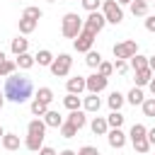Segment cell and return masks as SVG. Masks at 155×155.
Listing matches in <instances>:
<instances>
[{
	"label": "cell",
	"mask_w": 155,
	"mask_h": 155,
	"mask_svg": "<svg viewBox=\"0 0 155 155\" xmlns=\"http://www.w3.org/2000/svg\"><path fill=\"white\" fill-rule=\"evenodd\" d=\"M61 155H78V153H73V150H63Z\"/></svg>",
	"instance_id": "obj_50"
},
{
	"label": "cell",
	"mask_w": 155,
	"mask_h": 155,
	"mask_svg": "<svg viewBox=\"0 0 155 155\" xmlns=\"http://www.w3.org/2000/svg\"><path fill=\"white\" fill-rule=\"evenodd\" d=\"M34 61H36L39 65H48V68H51V63H53V53L46 51V48H41V51L34 56Z\"/></svg>",
	"instance_id": "obj_19"
},
{
	"label": "cell",
	"mask_w": 155,
	"mask_h": 155,
	"mask_svg": "<svg viewBox=\"0 0 155 155\" xmlns=\"http://www.w3.org/2000/svg\"><path fill=\"white\" fill-rule=\"evenodd\" d=\"M82 17L80 15H75V12H68L65 17H63V27H61V31H63V36L65 39H78V34L82 31Z\"/></svg>",
	"instance_id": "obj_2"
},
{
	"label": "cell",
	"mask_w": 155,
	"mask_h": 155,
	"mask_svg": "<svg viewBox=\"0 0 155 155\" xmlns=\"http://www.w3.org/2000/svg\"><path fill=\"white\" fill-rule=\"evenodd\" d=\"M15 68H17V61H5V63L0 65V75H2V78H10V75L15 73Z\"/></svg>",
	"instance_id": "obj_33"
},
{
	"label": "cell",
	"mask_w": 155,
	"mask_h": 155,
	"mask_svg": "<svg viewBox=\"0 0 155 155\" xmlns=\"http://www.w3.org/2000/svg\"><path fill=\"white\" fill-rule=\"evenodd\" d=\"M148 140H150V145H155V128L148 131Z\"/></svg>",
	"instance_id": "obj_44"
},
{
	"label": "cell",
	"mask_w": 155,
	"mask_h": 155,
	"mask_svg": "<svg viewBox=\"0 0 155 155\" xmlns=\"http://www.w3.org/2000/svg\"><path fill=\"white\" fill-rule=\"evenodd\" d=\"M114 70H116V73H121V75H124V73H126V70H128V65H126V61H116V63H114Z\"/></svg>",
	"instance_id": "obj_41"
},
{
	"label": "cell",
	"mask_w": 155,
	"mask_h": 155,
	"mask_svg": "<svg viewBox=\"0 0 155 155\" xmlns=\"http://www.w3.org/2000/svg\"><path fill=\"white\" fill-rule=\"evenodd\" d=\"M78 155H99V150H97L94 145H85V148L78 150Z\"/></svg>",
	"instance_id": "obj_40"
},
{
	"label": "cell",
	"mask_w": 155,
	"mask_h": 155,
	"mask_svg": "<svg viewBox=\"0 0 155 155\" xmlns=\"http://www.w3.org/2000/svg\"><path fill=\"white\" fill-rule=\"evenodd\" d=\"M2 104H5V92H0V109H2Z\"/></svg>",
	"instance_id": "obj_47"
},
{
	"label": "cell",
	"mask_w": 155,
	"mask_h": 155,
	"mask_svg": "<svg viewBox=\"0 0 155 155\" xmlns=\"http://www.w3.org/2000/svg\"><path fill=\"white\" fill-rule=\"evenodd\" d=\"M131 12H133L136 17H143V15L148 12V2H143V0H133V2H131Z\"/></svg>",
	"instance_id": "obj_25"
},
{
	"label": "cell",
	"mask_w": 155,
	"mask_h": 155,
	"mask_svg": "<svg viewBox=\"0 0 155 155\" xmlns=\"http://www.w3.org/2000/svg\"><path fill=\"white\" fill-rule=\"evenodd\" d=\"M92 44H94V34H90V31H80L78 34V39H75V51H80V53H87V51H92Z\"/></svg>",
	"instance_id": "obj_7"
},
{
	"label": "cell",
	"mask_w": 155,
	"mask_h": 155,
	"mask_svg": "<svg viewBox=\"0 0 155 155\" xmlns=\"http://www.w3.org/2000/svg\"><path fill=\"white\" fill-rule=\"evenodd\" d=\"M36 99H41L44 104H51V102H53V90H51V87H39Z\"/></svg>",
	"instance_id": "obj_27"
},
{
	"label": "cell",
	"mask_w": 155,
	"mask_h": 155,
	"mask_svg": "<svg viewBox=\"0 0 155 155\" xmlns=\"http://www.w3.org/2000/svg\"><path fill=\"white\" fill-rule=\"evenodd\" d=\"M70 65H73V58H70L68 53H61L58 58H53V63H51V73H53L56 78H65V75L70 73Z\"/></svg>",
	"instance_id": "obj_5"
},
{
	"label": "cell",
	"mask_w": 155,
	"mask_h": 155,
	"mask_svg": "<svg viewBox=\"0 0 155 155\" xmlns=\"http://www.w3.org/2000/svg\"><path fill=\"white\" fill-rule=\"evenodd\" d=\"M41 15H44V12H41L39 7H27L22 17H27V19H36V22H39V19H41Z\"/></svg>",
	"instance_id": "obj_36"
},
{
	"label": "cell",
	"mask_w": 155,
	"mask_h": 155,
	"mask_svg": "<svg viewBox=\"0 0 155 155\" xmlns=\"http://www.w3.org/2000/svg\"><path fill=\"white\" fill-rule=\"evenodd\" d=\"M153 2H155V0H153Z\"/></svg>",
	"instance_id": "obj_54"
},
{
	"label": "cell",
	"mask_w": 155,
	"mask_h": 155,
	"mask_svg": "<svg viewBox=\"0 0 155 155\" xmlns=\"http://www.w3.org/2000/svg\"><path fill=\"white\" fill-rule=\"evenodd\" d=\"M44 138H46V136H29V133H27L24 145H27L31 153H36V150H41V148H44Z\"/></svg>",
	"instance_id": "obj_14"
},
{
	"label": "cell",
	"mask_w": 155,
	"mask_h": 155,
	"mask_svg": "<svg viewBox=\"0 0 155 155\" xmlns=\"http://www.w3.org/2000/svg\"><path fill=\"white\" fill-rule=\"evenodd\" d=\"M75 133H78V128H75L73 124L63 121V126H61V136H63V138H75Z\"/></svg>",
	"instance_id": "obj_34"
},
{
	"label": "cell",
	"mask_w": 155,
	"mask_h": 155,
	"mask_svg": "<svg viewBox=\"0 0 155 155\" xmlns=\"http://www.w3.org/2000/svg\"><path fill=\"white\" fill-rule=\"evenodd\" d=\"M102 15H104V19L111 22V24H119V22L124 19V10H121V5H119L116 0H104Z\"/></svg>",
	"instance_id": "obj_3"
},
{
	"label": "cell",
	"mask_w": 155,
	"mask_h": 155,
	"mask_svg": "<svg viewBox=\"0 0 155 155\" xmlns=\"http://www.w3.org/2000/svg\"><path fill=\"white\" fill-rule=\"evenodd\" d=\"M5 97L10 99V102H17V104H22V102H27L29 97H31V92H34V85H31V80L29 78H22V75H10L7 80H5Z\"/></svg>",
	"instance_id": "obj_1"
},
{
	"label": "cell",
	"mask_w": 155,
	"mask_h": 155,
	"mask_svg": "<svg viewBox=\"0 0 155 155\" xmlns=\"http://www.w3.org/2000/svg\"><path fill=\"white\" fill-rule=\"evenodd\" d=\"M111 73H114V63H107V61H102V63H99V75L109 78Z\"/></svg>",
	"instance_id": "obj_38"
},
{
	"label": "cell",
	"mask_w": 155,
	"mask_h": 155,
	"mask_svg": "<svg viewBox=\"0 0 155 155\" xmlns=\"http://www.w3.org/2000/svg\"><path fill=\"white\" fill-rule=\"evenodd\" d=\"M128 136H131V140H133V143H136V140H143V138H148V128H145L143 124H133Z\"/></svg>",
	"instance_id": "obj_16"
},
{
	"label": "cell",
	"mask_w": 155,
	"mask_h": 155,
	"mask_svg": "<svg viewBox=\"0 0 155 155\" xmlns=\"http://www.w3.org/2000/svg\"><path fill=\"white\" fill-rule=\"evenodd\" d=\"M65 87H68V94H80L82 90H87V80L78 75V78H70L65 82Z\"/></svg>",
	"instance_id": "obj_10"
},
{
	"label": "cell",
	"mask_w": 155,
	"mask_h": 155,
	"mask_svg": "<svg viewBox=\"0 0 155 155\" xmlns=\"http://www.w3.org/2000/svg\"><path fill=\"white\" fill-rule=\"evenodd\" d=\"M136 53H138V44H136L133 39H128V41H121V44H116V46H114V58H116V61L133 58Z\"/></svg>",
	"instance_id": "obj_4"
},
{
	"label": "cell",
	"mask_w": 155,
	"mask_h": 155,
	"mask_svg": "<svg viewBox=\"0 0 155 155\" xmlns=\"http://www.w3.org/2000/svg\"><path fill=\"white\" fill-rule=\"evenodd\" d=\"M85 109L87 111H99V107H102V102H99V97L97 94H90V97H85Z\"/></svg>",
	"instance_id": "obj_24"
},
{
	"label": "cell",
	"mask_w": 155,
	"mask_h": 155,
	"mask_svg": "<svg viewBox=\"0 0 155 155\" xmlns=\"http://www.w3.org/2000/svg\"><path fill=\"white\" fill-rule=\"evenodd\" d=\"M44 124H46V126H51V128H61V126H63V116H61L58 111L48 109V111H46V116H44Z\"/></svg>",
	"instance_id": "obj_11"
},
{
	"label": "cell",
	"mask_w": 155,
	"mask_h": 155,
	"mask_svg": "<svg viewBox=\"0 0 155 155\" xmlns=\"http://www.w3.org/2000/svg\"><path fill=\"white\" fill-rule=\"evenodd\" d=\"M46 111H48V104H44L41 99H34L31 102V114L34 116H46Z\"/></svg>",
	"instance_id": "obj_30"
},
{
	"label": "cell",
	"mask_w": 155,
	"mask_h": 155,
	"mask_svg": "<svg viewBox=\"0 0 155 155\" xmlns=\"http://www.w3.org/2000/svg\"><path fill=\"white\" fill-rule=\"evenodd\" d=\"M36 24H39L36 19H27V17H22V19H19V31H22V34H31V31L36 29Z\"/></svg>",
	"instance_id": "obj_21"
},
{
	"label": "cell",
	"mask_w": 155,
	"mask_h": 155,
	"mask_svg": "<svg viewBox=\"0 0 155 155\" xmlns=\"http://www.w3.org/2000/svg\"><path fill=\"white\" fill-rule=\"evenodd\" d=\"M153 75H155V73H153L150 68H145V70H138V73H136V85H138V87H143V85H150Z\"/></svg>",
	"instance_id": "obj_18"
},
{
	"label": "cell",
	"mask_w": 155,
	"mask_h": 155,
	"mask_svg": "<svg viewBox=\"0 0 155 155\" xmlns=\"http://www.w3.org/2000/svg\"><path fill=\"white\" fill-rule=\"evenodd\" d=\"M87 80V90H90V94H99L104 87H107V80L109 78H104V75H99V73H92L90 78H85Z\"/></svg>",
	"instance_id": "obj_8"
},
{
	"label": "cell",
	"mask_w": 155,
	"mask_h": 155,
	"mask_svg": "<svg viewBox=\"0 0 155 155\" xmlns=\"http://www.w3.org/2000/svg\"><path fill=\"white\" fill-rule=\"evenodd\" d=\"M5 61H7V58H5V53H2V51H0V65H2V63H5Z\"/></svg>",
	"instance_id": "obj_49"
},
{
	"label": "cell",
	"mask_w": 155,
	"mask_h": 155,
	"mask_svg": "<svg viewBox=\"0 0 155 155\" xmlns=\"http://www.w3.org/2000/svg\"><path fill=\"white\" fill-rule=\"evenodd\" d=\"M116 2H119V5H131L133 0H116Z\"/></svg>",
	"instance_id": "obj_48"
},
{
	"label": "cell",
	"mask_w": 155,
	"mask_h": 155,
	"mask_svg": "<svg viewBox=\"0 0 155 155\" xmlns=\"http://www.w3.org/2000/svg\"><path fill=\"white\" fill-rule=\"evenodd\" d=\"M140 107H143V114H145V116H155V97L145 99Z\"/></svg>",
	"instance_id": "obj_35"
},
{
	"label": "cell",
	"mask_w": 155,
	"mask_h": 155,
	"mask_svg": "<svg viewBox=\"0 0 155 155\" xmlns=\"http://www.w3.org/2000/svg\"><path fill=\"white\" fill-rule=\"evenodd\" d=\"M27 48H29V41H27V39H22V36L12 39V53H15V56H22V53H27Z\"/></svg>",
	"instance_id": "obj_17"
},
{
	"label": "cell",
	"mask_w": 155,
	"mask_h": 155,
	"mask_svg": "<svg viewBox=\"0 0 155 155\" xmlns=\"http://www.w3.org/2000/svg\"><path fill=\"white\" fill-rule=\"evenodd\" d=\"M104 24H107V19H104V15H102V12H90V17L85 19V24H82V29L97 36V34H99V31L104 29Z\"/></svg>",
	"instance_id": "obj_6"
},
{
	"label": "cell",
	"mask_w": 155,
	"mask_h": 155,
	"mask_svg": "<svg viewBox=\"0 0 155 155\" xmlns=\"http://www.w3.org/2000/svg\"><path fill=\"white\" fill-rule=\"evenodd\" d=\"M2 148H5V150H17V148H19V136H15V133H5V138H2Z\"/></svg>",
	"instance_id": "obj_20"
},
{
	"label": "cell",
	"mask_w": 155,
	"mask_h": 155,
	"mask_svg": "<svg viewBox=\"0 0 155 155\" xmlns=\"http://www.w3.org/2000/svg\"><path fill=\"white\" fill-rule=\"evenodd\" d=\"M107 140H109L111 148H124V145H126V133H124L121 128H111V131L107 133Z\"/></svg>",
	"instance_id": "obj_9"
},
{
	"label": "cell",
	"mask_w": 155,
	"mask_h": 155,
	"mask_svg": "<svg viewBox=\"0 0 155 155\" xmlns=\"http://www.w3.org/2000/svg\"><path fill=\"white\" fill-rule=\"evenodd\" d=\"M148 68L155 73V56H150V58H148Z\"/></svg>",
	"instance_id": "obj_45"
},
{
	"label": "cell",
	"mask_w": 155,
	"mask_h": 155,
	"mask_svg": "<svg viewBox=\"0 0 155 155\" xmlns=\"http://www.w3.org/2000/svg\"><path fill=\"white\" fill-rule=\"evenodd\" d=\"M131 68H133V73H138V70H145V68H148V58L136 53V56L131 58Z\"/></svg>",
	"instance_id": "obj_22"
},
{
	"label": "cell",
	"mask_w": 155,
	"mask_h": 155,
	"mask_svg": "<svg viewBox=\"0 0 155 155\" xmlns=\"http://www.w3.org/2000/svg\"><path fill=\"white\" fill-rule=\"evenodd\" d=\"M143 2H153V0H143Z\"/></svg>",
	"instance_id": "obj_52"
},
{
	"label": "cell",
	"mask_w": 155,
	"mask_h": 155,
	"mask_svg": "<svg viewBox=\"0 0 155 155\" xmlns=\"http://www.w3.org/2000/svg\"><path fill=\"white\" fill-rule=\"evenodd\" d=\"M27 133H29V136H46V124H44L41 119H34V121H29Z\"/></svg>",
	"instance_id": "obj_12"
},
{
	"label": "cell",
	"mask_w": 155,
	"mask_h": 155,
	"mask_svg": "<svg viewBox=\"0 0 155 155\" xmlns=\"http://www.w3.org/2000/svg\"><path fill=\"white\" fill-rule=\"evenodd\" d=\"M102 5V0H82V7L87 12H97V7Z\"/></svg>",
	"instance_id": "obj_39"
},
{
	"label": "cell",
	"mask_w": 155,
	"mask_h": 155,
	"mask_svg": "<svg viewBox=\"0 0 155 155\" xmlns=\"http://www.w3.org/2000/svg\"><path fill=\"white\" fill-rule=\"evenodd\" d=\"M107 124H109L111 128H121V124H124V114H119V111H111V114L107 116Z\"/></svg>",
	"instance_id": "obj_32"
},
{
	"label": "cell",
	"mask_w": 155,
	"mask_h": 155,
	"mask_svg": "<svg viewBox=\"0 0 155 155\" xmlns=\"http://www.w3.org/2000/svg\"><path fill=\"white\" fill-rule=\"evenodd\" d=\"M48 2H56V0H48Z\"/></svg>",
	"instance_id": "obj_53"
},
{
	"label": "cell",
	"mask_w": 155,
	"mask_h": 155,
	"mask_svg": "<svg viewBox=\"0 0 155 155\" xmlns=\"http://www.w3.org/2000/svg\"><path fill=\"white\" fill-rule=\"evenodd\" d=\"M85 63H87L90 68H99V63H102V56H99L97 51H87V56H85Z\"/></svg>",
	"instance_id": "obj_31"
},
{
	"label": "cell",
	"mask_w": 155,
	"mask_h": 155,
	"mask_svg": "<svg viewBox=\"0 0 155 155\" xmlns=\"http://www.w3.org/2000/svg\"><path fill=\"white\" fill-rule=\"evenodd\" d=\"M150 92H153V94H155V78H153V80H150Z\"/></svg>",
	"instance_id": "obj_46"
},
{
	"label": "cell",
	"mask_w": 155,
	"mask_h": 155,
	"mask_svg": "<svg viewBox=\"0 0 155 155\" xmlns=\"http://www.w3.org/2000/svg\"><path fill=\"white\" fill-rule=\"evenodd\" d=\"M92 133H97V136H104V133H109V124H107V119H102V116H94V119H92Z\"/></svg>",
	"instance_id": "obj_13"
},
{
	"label": "cell",
	"mask_w": 155,
	"mask_h": 155,
	"mask_svg": "<svg viewBox=\"0 0 155 155\" xmlns=\"http://www.w3.org/2000/svg\"><path fill=\"white\" fill-rule=\"evenodd\" d=\"M145 29H148V31H155V15H150V17L145 19Z\"/></svg>",
	"instance_id": "obj_42"
},
{
	"label": "cell",
	"mask_w": 155,
	"mask_h": 155,
	"mask_svg": "<svg viewBox=\"0 0 155 155\" xmlns=\"http://www.w3.org/2000/svg\"><path fill=\"white\" fill-rule=\"evenodd\" d=\"M121 104H124V94H121V92H111V94H109V109H111V111H119Z\"/></svg>",
	"instance_id": "obj_23"
},
{
	"label": "cell",
	"mask_w": 155,
	"mask_h": 155,
	"mask_svg": "<svg viewBox=\"0 0 155 155\" xmlns=\"http://www.w3.org/2000/svg\"><path fill=\"white\" fill-rule=\"evenodd\" d=\"M0 138H5V131H2V126H0Z\"/></svg>",
	"instance_id": "obj_51"
},
{
	"label": "cell",
	"mask_w": 155,
	"mask_h": 155,
	"mask_svg": "<svg viewBox=\"0 0 155 155\" xmlns=\"http://www.w3.org/2000/svg\"><path fill=\"white\" fill-rule=\"evenodd\" d=\"M133 148H136L140 155H145V153L150 150V140H148V138H143V140H136V143H133Z\"/></svg>",
	"instance_id": "obj_37"
},
{
	"label": "cell",
	"mask_w": 155,
	"mask_h": 155,
	"mask_svg": "<svg viewBox=\"0 0 155 155\" xmlns=\"http://www.w3.org/2000/svg\"><path fill=\"white\" fill-rule=\"evenodd\" d=\"M63 104H65V109H70V111H78L82 102H80V97H78V94H68V97L63 99Z\"/></svg>",
	"instance_id": "obj_29"
},
{
	"label": "cell",
	"mask_w": 155,
	"mask_h": 155,
	"mask_svg": "<svg viewBox=\"0 0 155 155\" xmlns=\"http://www.w3.org/2000/svg\"><path fill=\"white\" fill-rule=\"evenodd\" d=\"M68 124H73V126H75V128L80 131V128H82V126L87 124V116H85V114H82L80 109H78V111H70V116H68Z\"/></svg>",
	"instance_id": "obj_15"
},
{
	"label": "cell",
	"mask_w": 155,
	"mask_h": 155,
	"mask_svg": "<svg viewBox=\"0 0 155 155\" xmlns=\"http://www.w3.org/2000/svg\"><path fill=\"white\" fill-rule=\"evenodd\" d=\"M34 63H36V61H34V56H29V53H22V56H17V65H19L22 70H29Z\"/></svg>",
	"instance_id": "obj_26"
},
{
	"label": "cell",
	"mask_w": 155,
	"mask_h": 155,
	"mask_svg": "<svg viewBox=\"0 0 155 155\" xmlns=\"http://www.w3.org/2000/svg\"><path fill=\"white\" fill-rule=\"evenodd\" d=\"M39 155H56V150H53V148H48V145H44V148L39 150Z\"/></svg>",
	"instance_id": "obj_43"
},
{
	"label": "cell",
	"mask_w": 155,
	"mask_h": 155,
	"mask_svg": "<svg viewBox=\"0 0 155 155\" xmlns=\"http://www.w3.org/2000/svg\"><path fill=\"white\" fill-rule=\"evenodd\" d=\"M128 102H131L133 107H136V104H143V102H145V97H143V90H140V87H133V90L128 92Z\"/></svg>",
	"instance_id": "obj_28"
}]
</instances>
